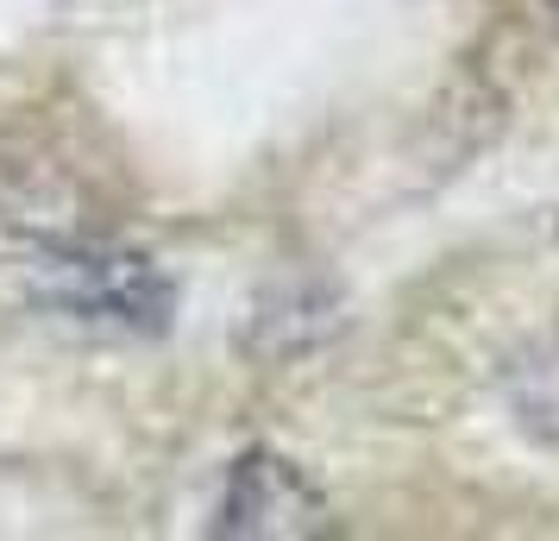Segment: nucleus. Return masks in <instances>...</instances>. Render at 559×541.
Segmentation results:
<instances>
[{"mask_svg": "<svg viewBox=\"0 0 559 541\" xmlns=\"http://www.w3.org/2000/svg\"><path fill=\"white\" fill-rule=\"evenodd\" d=\"M221 529L227 536H308V529H321V497L296 479V466L252 454L233 472Z\"/></svg>", "mask_w": 559, "mask_h": 541, "instance_id": "nucleus-1", "label": "nucleus"}]
</instances>
